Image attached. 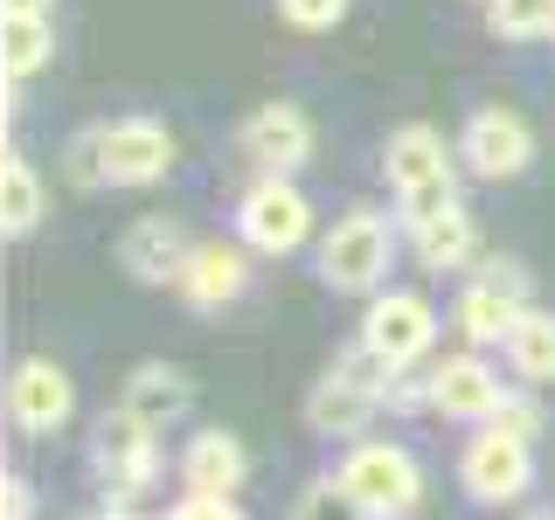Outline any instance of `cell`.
Here are the masks:
<instances>
[{"label":"cell","instance_id":"24","mask_svg":"<svg viewBox=\"0 0 555 520\" xmlns=\"http://www.w3.org/2000/svg\"><path fill=\"white\" fill-rule=\"evenodd\" d=\"M292 520H375V514L340 485V472H326V479H312L306 493L292 499Z\"/></svg>","mask_w":555,"mask_h":520},{"label":"cell","instance_id":"10","mask_svg":"<svg viewBox=\"0 0 555 520\" xmlns=\"http://www.w3.org/2000/svg\"><path fill=\"white\" fill-rule=\"evenodd\" d=\"M459 160H465V173H479V181H514V173L534 167V126L520 112H507V104H479V112L465 118Z\"/></svg>","mask_w":555,"mask_h":520},{"label":"cell","instance_id":"16","mask_svg":"<svg viewBox=\"0 0 555 520\" xmlns=\"http://www.w3.org/2000/svg\"><path fill=\"white\" fill-rule=\"evenodd\" d=\"M250 479V458L230 430H195L181 451V493H208V499H236Z\"/></svg>","mask_w":555,"mask_h":520},{"label":"cell","instance_id":"3","mask_svg":"<svg viewBox=\"0 0 555 520\" xmlns=\"http://www.w3.org/2000/svg\"><path fill=\"white\" fill-rule=\"evenodd\" d=\"M236 236H243V250H257V257H299L306 243H320L312 195L292 173H257L236 195Z\"/></svg>","mask_w":555,"mask_h":520},{"label":"cell","instance_id":"8","mask_svg":"<svg viewBox=\"0 0 555 520\" xmlns=\"http://www.w3.org/2000/svg\"><path fill=\"white\" fill-rule=\"evenodd\" d=\"M520 312H528V271L514 257H479V271L459 291V334L473 347H507Z\"/></svg>","mask_w":555,"mask_h":520},{"label":"cell","instance_id":"15","mask_svg":"<svg viewBox=\"0 0 555 520\" xmlns=\"http://www.w3.org/2000/svg\"><path fill=\"white\" fill-rule=\"evenodd\" d=\"M188 250H195V243L167 216H139L132 230L118 236V264H126V277H139V285H181Z\"/></svg>","mask_w":555,"mask_h":520},{"label":"cell","instance_id":"6","mask_svg":"<svg viewBox=\"0 0 555 520\" xmlns=\"http://www.w3.org/2000/svg\"><path fill=\"white\" fill-rule=\"evenodd\" d=\"M396 264V230L382 208H347L334 230H320V277L334 291H382Z\"/></svg>","mask_w":555,"mask_h":520},{"label":"cell","instance_id":"2","mask_svg":"<svg viewBox=\"0 0 555 520\" xmlns=\"http://www.w3.org/2000/svg\"><path fill=\"white\" fill-rule=\"evenodd\" d=\"M396 375H403V368H389V361H382L369 340H354V347H347V354L334 361V368L312 381V395H306V424L320 430V438H334V444L369 438L375 416L389 410V381H396Z\"/></svg>","mask_w":555,"mask_h":520},{"label":"cell","instance_id":"7","mask_svg":"<svg viewBox=\"0 0 555 520\" xmlns=\"http://www.w3.org/2000/svg\"><path fill=\"white\" fill-rule=\"evenodd\" d=\"M459 485H465V499H479V507H514V499H528L534 444L514 438V430H500V424H479L473 438H465V451H459Z\"/></svg>","mask_w":555,"mask_h":520},{"label":"cell","instance_id":"28","mask_svg":"<svg viewBox=\"0 0 555 520\" xmlns=\"http://www.w3.org/2000/svg\"><path fill=\"white\" fill-rule=\"evenodd\" d=\"M389 410H396V416H424V410H430V375H410V368H403V375L389 381Z\"/></svg>","mask_w":555,"mask_h":520},{"label":"cell","instance_id":"20","mask_svg":"<svg viewBox=\"0 0 555 520\" xmlns=\"http://www.w3.org/2000/svg\"><path fill=\"white\" fill-rule=\"evenodd\" d=\"M126 410H139L153 430H167L173 416L188 410V375L181 368H167V361H146V368H132L126 375V395H118Z\"/></svg>","mask_w":555,"mask_h":520},{"label":"cell","instance_id":"32","mask_svg":"<svg viewBox=\"0 0 555 520\" xmlns=\"http://www.w3.org/2000/svg\"><path fill=\"white\" fill-rule=\"evenodd\" d=\"M534 520H555V514H534Z\"/></svg>","mask_w":555,"mask_h":520},{"label":"cell","instance_id":"31","mask_svg":"<svg viewBox=\"0 0 555 520\" xmlns=\"http://www.w3.org/2000/svg\"><path fill=\"white\" fill-rule=\"evenodd\" d=\"M91 520H139L132 507H104V514H91Z\"/></svg>","mask_w":555,"mask_h":520},{"label":"cell","instance_id":"17","mask_svg":"<svg viewBox=\"0 0 555 520\" xmlns=\"http://www.w3.org/2000/svg\"><path fill=\"white\" fill-rule=\"evenodd\" d=\"M382 173H389L396 195H410V187L444 181V173H459V167H451V146L430 126H396L389 146H382Z\"/></svg>","mask_w":555,"mask_h":520},{"label":"cell","instance_id":"19","mask_svg":"<svg viewBox=\"0 0 555 520\" xmlns=\"http://www.w3.org/2000/svg\"><path fill=\"white\" fill-rule=\"evenodd\" d=\"M49 56H56V28H49V14H0V69H8V83L42 77Z\"/></svg>","mask_w":555,"mask_h":520},{"label":"cell","instance_id":"14","mask_svg":"<svg viewBox=\"0 0 555 520\" xmlns=\"http://www.w3.org/2000/svg\"><path fill=\"white\" fill-rule=\"evenodd\" d=\"M243 285H250V250H243V243H195L173 291L195 312H222V306L243 299Z\"/></svg>","mask_w":555,"mask_h":520},{"label":"cell","instance_id":"33","mask_svg":"<svg viewBox=\"0 0 555 520\" xmlns=\"http://www.w3.org/2000/svg\"><path fill=\"white\" fill-rule=\"evenodd\" d=\"M548 35H555V28H548Z\"/></svg>","mask_w":555,"mask_h":520},{"label":"cell","instance_id":"12","mask_svg":"<svg viewBox=\"0 0 555 520\" xmlns=\"http://www.w3.org/2000/svg\"><path fill=\"white\" fill-rule=\"evenodd\" d=\"M236 146L257 173H299L312 160V118L299 104H257V112L243 118Z\"/></svg>","mask_w":555,"mask_h":520},{"label":"cell","instance_id":"30","mask_svg":"<svg viewBox=\"0 0 555 520\" xmlns=\"http://www.w3.org/2000/svg\"><path fill=\"white\" fill-rule=\"evenodd\" d=\"M0 14H56V0H0Z\"/></svg>","mask_w":555,"mask_h":520},{"label":"cell","instance_id":"1","mask_svg":"<svg viewBox=\"0 0 555 520\" xmlns=\"http://www.w3.org/2000/svg\"><path fill=\"white\" fill-rule=\"evenodd\" d=\"M173 160H181V139L146 112L69 139V181H83V187H153L173 173Z\"/></svg>","mask_w":555,"mask_h":520},{"label":"cell","instance_id":"23","mask_svg":"<svg viewBox=\"0 0 555 520\" xmlns=\"http://www.w3.org/2000/svg\"><path fill=\"white\" fill-rule=\"evenodd\" d=\"M486 28L500 42H534L555 28V0H486Z\"/></svg>","mask_w":555,"mask_h":520},{"label":"cell","instance_id":"22","mask_svg":"<svg viewBox=\"0 0 555 520\" xmlns=\"http://www.w3.org/2000/svg\"><path fill=\"white\" fill-rule=\"evenodd\" d=\"M42 173H35L22 153H8V167H0V222H8V236H35L42 230Z\"/></svg>","mask_w":555,"mask_h":520},{"label":"cell","instance_id":"18","mask_svg":"<svg viewBox=\"0 0 555 520\" xmlns=\"http://www.w3.org/2000/svg\"><path fill=\"white\" fill-rule=\"evenodd\" d=\"M416 243V257H424V271H479V257H486V243H479V222H473V208H444L438 222H424V230H410Z\"/></svg>","mask_w":555,"mask_h":520},{"label":"cell","instance_id":"25","mask_svg":"<svg viewBox=\"0 0 555 520\" xmlns=\"http://www.w3.org/2000/svg\"><path fill=\"white\" fill-rule=\"evenodd\" d=\"M278 14H285V28H299V35H334L347 22V0H278Z\"/></svg>","mask_w":555,"mask_h":520},{"label":"cell","instance_id":"11","mask_svg":"<svg viewBox=\"0 0 555 520\" xmlns=\"http://www.w3.org/2000/svg\"><path fill=\"white\" fill-rule=\"evenodd\" d=\"M8 416H14V430H28V438H56L69 416H77V381H69L49 354L14 361V375H8Z\"/></svg>","mask_w":555,"mask_h":520},{"label":"cell","instance_id":"5","mask_svg":"<svg viewBox=\"0 0 555 520\" xmlns=\"http://www.w3.org/2000/svg\"><path fill=\"white\" fill-rule=\"evenodd\" d=\"M91 472H98L104 493H112V507H132V499L160 479V430L139 410L112 403L98 416V438H91Z\"/></svg>","mask_w":555,"mask_h":520},{"label":"cell","instance_id":"13","mask_svg":"<svg viewBox=\"0 0 555 520\" xmlns=\"http://www.w3.org/2000/svg\"><path fill=\"white\" fill-rule=\"evenodd\" d=\"M500 375L486 368V354H444L438 368H430V410L451 416V424H493V410H500Z\"/></svg>","mask_w":555,"mask_h":520},{"label":"cell","instance_id":"21","mask_svg":"<svg viewBox=\"0 0 555 520\" xmlns=\"http://www.w3.org/2000/svg\"><path fill=\"white\" fill-rule=\"evenodd\" d=\"M507 368L528 381V389H542L555 381V312H520V326L507 334Z\"/></svg>","mask_w":555,"mask_h":520},{"label":"cell","instance_id":"27","mask_svg":"<svg viewBox=\"0 0 555 520\" xmlns=\"http://www.w3.org/2000/svg\"><path fill=\"white\" fill-rule=\"evenodd\" d=\"M167 520H243L236 499H208V493H181L167 507Z\"/></svg>","mask_w":555,"mask_h":520},{"label":"cell","instance_id":"26","mask_svg":"<svg viewBox=\"0 0 555 520\" xmlns=\"http://www.w3.org/2000/svg\"><path fill=\"white\" fill-rule=\"evenodd\" d=\"M493 424L534 444V438H542V403H534L528 389H507V395H500V410H493Z\"/></svg>","mask_w":555,"mask_h":520},{"label":"cell","instance_id":"4","mask_svg":"<svg viewBox=\"0 0 555 520\" xmlns=\"http://www.w3.org/2000/svg\"><path fill=\"white\" fill-rule=\"evenodd\" d=\"M334 472L375 520H410L424 507V465H416V451L396 444V438H354Z\"/></svg>","mask_w":555,"mask_h":520},{"label":"cell","instance_id":"9","mask_svg":"<svg viewBox=\"0 0 555 520\" xmlns=\"http://www.w3.org/2000/svg\"><path fill=\"white\" fill-rule=\"evenodd\" d=\"M389 368H416V361H430V347H438V306L424 299V291H375L369 312H361V334Z\"/></svg>","mask_w":555,"mask_h":520},{"label":"cell","instance_id":"29","mask_svg":"<svg viewBox=\"0 0 555 520\" xmlns=\"http://www.w3.org/2000/svg\"><path fill=\"white\" fill-rule=\"evenodd\" d=\"M28 514H35L28 479H22V472H8V514H0V520H28Z\"/></svg>","mask_w":555,"mask_h":520}]
</instances>
